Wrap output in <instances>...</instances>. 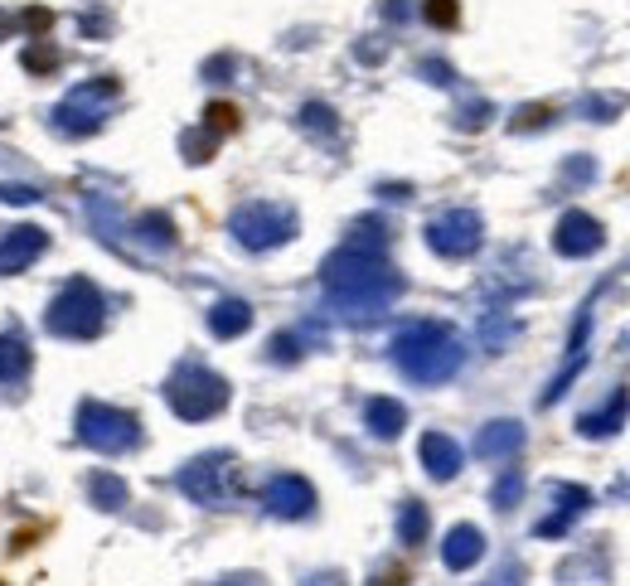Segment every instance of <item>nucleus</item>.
<instances>
[{"instance_id": "nucleus-13", "label": "nucleus", "mask_w": 630, "mask_h": 586, "mask_svg": "<svg viewBox=\"0 0 630 586\" xmlns=\"http://www.w3.org/2000/svg\"><path fill=\"white\" fill-rule=\"evenodd\" d=\"M369 427H374L378 436H398V427H403V407L398 402H369Z\"/></svg>"}, {"instance_id": "nucleus-18", "label": "nucleus", "mask_w": 630, "mask_h": 586, "mask_svg": "<svg viewBox=\"0 0 630 586\" xmlns=\"http://www.w3.org/2000/svg\"><path fill=\"white\" fill-rule=\"evenodd\" d=\"M93 494L102 499V509H122V504H126V490L117 485V480H107V475H102V480H93Z\"/></svg>"}, {"instance_id": "nucleus-6", "label": "nucleus", "mask_w": 630, "mask_h": 586, "mask_svg": "<svg viewBox=\"0 0 630 586\" xmlns=\"http://www.w3.org/2000/svg\"><path fill=\"white\" fill-rule=\"evenodd\" d=\"M480 243V223L471 214H446L441 223H432V247L446 252V257H461Z\"/></svg>"}, {"instance_id": "nucleus-21", "label": "nucleus", "mask_w": 630, "mask_h": 586, "mask_svg": "<svg viewBox=\"0 0 630 586\" xmlns=\"http://www.w3.org/2000/svg\"><path fill=\"white\" fill-rule=\"evenodd\" d=\"M306 586H345V577H335V572H320V577H311Z\"/></svg>"}, {"instance_id": "nucleus-10", "label": "nucleus", "mask_w": 630, "mask_h": 586, "mask_svg": "<svg viewBox=\"0 0 630 586\" xmlns=\"http://www.w3.org/2000/svg\"><path fill=\"white\" fill-rule=\"evenodd\" d=\"M480 553H485V543H480V533H475V528H451V538H446V548H441V557H446V567H451V572L475 567Z\"/></svg>"}, {"instance_id": "nucleus-3", "label": "nucleus", "mask_w": 630, "mask_h": 586, "mask_svg": "<svg viewBox=\"0 0 630 586\" xmlns=\"http://www.w3.org/2000/svg\"><path fill=\"white\" fill-rule=\"evenodd\" d=\"M78 422H83V441L97 446V451H126L136 441V422L112 412V407H83Z\"/></svg>"}, {"instance_id": "nucleus-14", "label": "nucleus", "mask_w": 630, "mask_h": 586, "mask_svg": "<svg viewBox=\"0 0 630 586\" xmlns=\"http://www.w3.org/2000/svg\"><path fill=\"white\" fill-rule=\"evenodd\" d=\"M248 306H238V301H223L219 310H214V335H243L248 330Z\"/></svg>"}, {"instance_id": "nucleus-2", "label": "nucleus", "mask_w": 630, "mask_h": 586, "mask_svg": "<svg viewBox=\"0 0 630 586\" xmlns=\"http://www.w3.org/2000/svg\"><path fill=\"white\" fill-rule=\"evenodd\" d=\"M170 402H175V412L180 417H209V412H219L223 402H228V388H223L214 373H185V378H175L170 383Z\"/></svg>"}, {"instance_id": "nucleus-8", "label": "nucleus", "mask_w": 630, "mask_h": 586, "mask_svg": "<svg viewBox=\"0 0 630 586\" xmlns=\"http://www.w3.org/2000/svg\"><path fill=\"white\" fill-rule=\"evenodd\" d=\"M311 485L306 480H291V475H282V480H272L267 485V509L277 514V519H301V514H311Z\"/></svg>"}, {"instance_id": "nucleus-15", "label": "nucleus", "mask_w": 630, "mask_h": 586, "mask_svg": "<svg viewBox=\"0 0 630 586\" xmlns=\"http://www.w3.org/2000/svg\"><path fill=\"white\" fill-rule=\"evenodd\" d=\"M39 247H44V238H39L34 228H25V238H15V243H10V247H0V267L10 272L15 262H30V257H34V252H39Z\"/></svg>"}, {"instance_id": "nucleus-23", "label": "nucleus", "mask_w": 630, "mask_h": 586, "mask_svg": "<svg viewBox=\"0 0 630 586\" xmlns=\"http://www.w3.org/2000/svg\"><path fill=\"white\" fill-rule=\"evenodd\" d=\"M504 586H509V582H504Z\"/></svg>"}, {"instance_id": "nucleus-22", "label": "nucleus", "mask_w": 630, "mask_h": 586, "mask_svg": "<svg viewBox=\"0 0 630 586\" xmlns=\"http://www.w3.org/2000/svg\"><path fill=\"white\" fill-rule=\"evenodd\" d=\"M228 586H257V582H252V577H233V582H228Z\"/></svg>"}, {"instance_id": "nucleus-7", "label": "nucleus", "mask_w": 630, "mask_h": 586, "mask_svg": "<svg viewBox=\"0 0 630 586\" xmlns=\"http://www.w3.org/2000/svg\"><path fill=\"white\" fill-rule=\"evenodd\" d=\"M233 475V461H199L185 470V490L194 494V499H204V504H223L228 499V480Z\"/></svg>"}, {"instance_id": "nucleus-16", "label": "nucleus", "mask_w": 630, "mask_h": 586, "mask_svg": "<svg viewBox=\"0 0 630 586\" xmlns=\"http://www.w3.org/2000/svg\"><path fill=\"white\" fill-rule=\"evenodd\" d=\"M621 417H626V398H616L606 412H601V417H582V432H587V436L616 432V422H621Z\"/></svg>"}, {"instance_id": "nucleus-12", "label": "nucleus", "mask_w": 630, "mask_h": 586, "mask_svg": "<svg viewBox=\"0 0 630 586\" xmlns=\"http://www.w3.org/2000/svg\"><path fill=\"white\" fill-rule=\"evenodd\" d=\"M519 441H524V432L514 422H495V427H485V436H480V456H514Z\"/></svg>"}, {"instance_id": "nucleus-9", "label": "nucleus", "mask_w": 630, "mask_h": 586, "mask_svg": "<svg viewBox=\"0 0 630 586\" xmlns=\"http://www.w3.org/2000/svg\"><path fill=\"white\" fill-rule=\"evenodd\" d=\"M601 247V228L592 223L587 214H567L563 228H558V252L567 257H587V252H597Z\"/></svg>"}, {"instance_id": "nucleus-4", "label": "nucleus", "mask_w": 630, "mask_h": 586, "mask_svg": "<svg viewBox=\"0 0 630 586\" xmlns=\"http://www.w3.org/2000/svg\"><path fill=\"white\" fill-rule=\"evenodd\" d=\"M49 325H54V330H63V335H93L97 325H102V301H97L88 286H73L59 306H54Z\"/></svg>"}, {"instance_id": "nucleus-11", "label": "nucleus", "mask_w": 630, "mask_h": 586, "mask_svg": "<svg viewBox=\"0 0 630 586\" xmlns=\"http://www.w3.org/2000/svg\"><path fill=\"white\" fill-rule=\"evenodd\" d=\"M422 461L427 470L446 480V475H456V465H461V446L456 441H446V436H422Z\"/></svg>"}, {"instance_id": "nucleus-17", "label": "nucleus", "mask_w": 630, "mask_h": 586, "mask_svg": "<svg viewBox=\"0 0 630 586\" xmlns=\"http://www.w3.org/2000/svg\"><path fill=\"white\" fill-rule=\"evenodd\" d=\"M398 533H403V543H422L427 538V509L422 504H408L403 519H398Z\"/></svg>"}, {"instance_id": "nucleus-1", "label": "nucleus", "mask_w": 630, "mask_h": 586, "mask_svg": "<svg viewBox=\"0 0 630 586\" xmlns=\"http://www.w3.org/2000/svg\"><path fill=\"white\" fill-rule=\"evenodd\" d=\"M398 364H403L412 378H422V383H437V378H446V373L461 364V349H456V340H451L446 330H437V325H417V330H408V335L398 340Z\"/></svg>"}, {"instance_id": "nucleus-20", "label": "nucleus", "mask_w": 630, "mask_h": 586, "mask_svg": "<svg viewBox=\"0 0 630 586\" xmlns=\"http://www.w3.org/2000/svg\"><path fill=\"white\" fill-rule=\"evenodd\" d=\"M514 494H519V475H509V480H504L500 490H495V499H500L504 509H509V504H514Z\"/></svg>"}, {"instance_id": "nucleus-5", "label": "nucleus", "mask_w": 630, "mask_h": 586, "mask_svg": "<svg viewBox=\"0 0 630 586\" xmlns=\"http://www.w3.org/2000/svg\"><path fill=\"white\" fill-rule=\"evenodd\" d=\"M238 238L248 247H267V243H282L286 233H291V218L282 209H248V214H238Z\"/></svg>"}, {"instance_id": "nucleus-19", "label": "nucleus", "mask_w": 630, "mask_h": 586, "mask_svg": "<svg viewBox=\"0 0 630 586\" xmlns=\"http://www.w3.org/2000/svg\"><path fill=\"white\" fill-rule=\"evenodd\" d=\"M25 369V344H5L0 340V378H10V373Z\"/></svg>"}]
</instances>
